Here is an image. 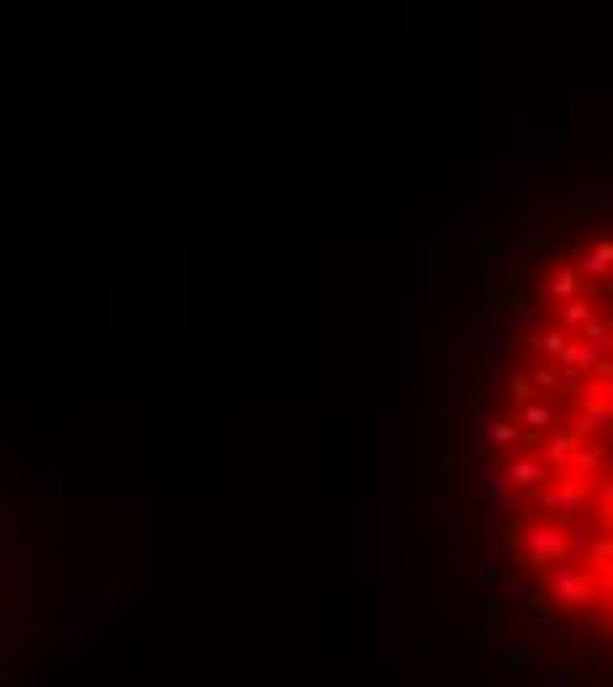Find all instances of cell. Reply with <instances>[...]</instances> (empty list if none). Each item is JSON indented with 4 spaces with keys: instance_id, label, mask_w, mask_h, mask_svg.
Returning <instances> with one entry per match:
<instances>
[{
    "instance_id": "1",
    "label": "cell",
    "mask_w": 613,
    "mask_h": 687,
    "mask_svg": "<svg viewBox=\"0 0 613 687\" xmlns=\"http://www.w3.org/2000/svg\"><path fill=\"white\" fill-rule=\"evenodd\" d=\"M577 270L587 275V281H608V275H613V238H598V244L582 254Z\"/></svg>"
},
{
    "instance_id": "2",
    "label": "cell",
    "mask_w": 613,
    "mask_h": 687,
    "mask_svg": "<svg viewBox=\"0 0 613 687\" xmlns=\"http://www.w3.org/2000/svg\"><path fill=\"white\" fill-rule=\"evenodd\" d=\"M582 281H587V275L577 265H561V270H550L545 291H550V302H571V296H582Z\"/></svg>"
},
{
    "instance_id": "3",
    "label": "cell",
    "mask_w": 613,
    "mask_h": 687,
    "mask_svg": "<svg viewBox=\"0 0 613 687\" xmlns=\"http://www.w3.org/2000/svg\"><path fill=\"white\" fill-rule=\"evenodd\" d=\"M11 545H6V534H0V598H6V582H11ZM11 640V603H0V645Z\"/></svg>"
},
{
    "instance_id": "4",
    "label": "cell",
    "mask_w": 613,
    "mask_h": 687,
    "mask_svg": "<svg viewBox=\"0 0 613 687\" xmlns=\"http://www.w3.org/2000/svg\"><path fill=\"white\" fill-rule=\"evenodd\" d=\"M592 492H598V508H592V518H598V529H603V534H613V476L598 481Z\"/></svg>"
},
{
    "instance_id": "5",
    "label": "cell",
    "mask_w": 613,
    "mask_h": 687,
    "mask_svg": "<svg viewBox=\"0 0 613 687\" xmlns=\"http://www.w3.org/2000/svg\"><path fill=\"white\" fill-rule=\"evenodd\" d=\"M608 629H613V614H608Z\"/></svg>"
}]
</instances>
